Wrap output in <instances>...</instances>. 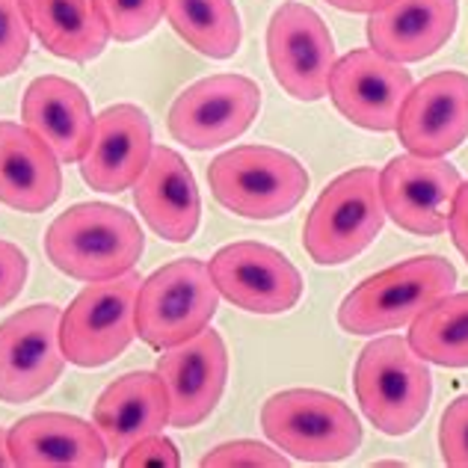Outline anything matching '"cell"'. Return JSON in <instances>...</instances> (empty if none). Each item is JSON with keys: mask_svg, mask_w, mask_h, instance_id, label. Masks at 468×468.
I'll list each match as a JSON object with an SVG mask.
<instances>
[{"mask_svg": "<svg viewBox=\"0 0 468 468\" xmlns=\"http://www.w3.org/2000/svg\"><path fill=\"white\" fill-rule=\"evenodd\" d=\"M9 451L21 468H101L110 457L98 427L63 412H36L16 421Z\"/></svg>", "mask_w": 468, "mask_h": 468, "instance_id": "cell-19", "label": "cell"}, {"mask_svg": "<svg viewBox=\"0 0 468 468\" xmlns=\"http://www.w3.org/2000/svg\"><path fill=\"white\" fill-rule=\"evenodd\" d=\"M110 27V39L137 42L149 36L166 12V0H98Z\"/></svg>", "mask_w": 468, "mask_h": 468, "instance_id": "cell-27", "label": "cell"}, {"mask_svg": "<svg viewBox=\"0 0 468 468\" xmlns=\"http://www.w3.org/2000/svg\"><path fill=\"white\" fill-rule=\"evenodd\" d=\"M335 9H344V12H367V16H374L383 6H388L391 0H326Z\"/></svg>", "mask_w": 468, "mask_h": 468, "instance_id": "cell-34", "label": "cell"}, {"mask_svg": "<svg viewBox=\"0 0 468 468\" xmlns=\"http://www.w3.org/2000/svg\"><path fill=\"white\" fill-rule=\"evenodd\" d=\"M30 21L21 0H0V78H9L30 54Z\"/></svg>", "mask_w": 468, "mask_h": 468, "instance_id": "cell-28", "label": "cell"}, {"mask_svg": "<svg viewBox=\"0 0 468 468\" xmlns=\"http://www.w3.org/2000/svg\"><path fill=\"white\" fill-rule=\"evenodd\" d=\"M140 273L90 282L59 317V344L71 365L101 367L122 356L137 338Z\"/></svg>", "mask_w": 468, "mask_h": 468, "instance_id": "cell-8", "label": "cell"}, {"mask_svg": "<svg viewBox=\"0 0 468 468\" xmlns=\"http://www.w3.org/2000/svg\"><path fill=\"white\" fill-rule=\"evenodd\" d=\"M386 226V205L379 193V172L371 166L350 169L320 193L305 217L303 246L312 261L332 267L347 264L365 252Z\"/></svg>", "mask_w": 468, "mask_h": 468, "instance_id": "cell-6", "label": "cell"}, {"mask_svg": "<svg viewBox=\"0 0 468 468\" xmlns=\"http://www.w3.org/2000/svg\"><path fill=\"white\" fill-rule=\"evenodd\" d=\"M145 250V234L125 207L83 202L63 211L45 234V252L59 273L78 282H107L131 273Z\"/></svg>", "mask_w": 468, "mask_h": 468, "instance_id": "cell-1", "label": "cell"}, {"mask_svg": "<svg viewBox=\"0 0 468 468\" xmlns=\"http://www.w3.org/2000/svg\"><path fill=\"white\" fill-rule=\"evenodd\" d=\"M439 448L445 465L468 468V394L453 400L439 424Z\"/></svg>", "mask_w": 468, "mask_h": 468, "instance_id": "cell-30", "label": "cell"}, {"mask_svg": "<svg viewBox=\"0 0 468 468\" xmlns=\"http://www.w3.org/2000/svg\"><path fill=\"white\" fill-rule=\"evenodd\" d=\"M27 255H24L16 243L0 240V309L18 297L27 282Z\"/></svg>", "mask_w": 468, "mask_h": 468, "instance_id": "cell-32", "label": "cell"}, {"mask_svg": "<svg viewBox=\"0 0 468 468\" xmlns=\"http://www.w3.org/2000/svg\"><path fill=\"white\" fill-rule=\"evenodd\" d=\"M59 317L54 303L16 312L0 324V400L27 403L42 398L66 367L59 344Z\"/></svg>", "mask_w": 468, "mask_h": 468, "instance_id": "cell-9", "label": "cell"}, {"mask_svg": "<svg viewBox=\"0 0 468 468\" xmlns=\"http://www.w3.org/2000/svg\"><path fill=\"white\" fill-rule=\"evenodd\" d=\"M133 202L149 229L169 243H187L199 229V187L193 169L169 145H154L149 166L133 184Z\"/></svg>", "mask_w": 468, "mask_h": 468, "instance_id": "cell-18", "label": "cell"}, {"mask_svg": "<svg viewBox=\"0 0 468 468\" xmlns=\"http://www.w3.org/2000/svg\"><path fill=\"white\" fill-rule=\"evenodd\" d=\"M261 427L279 451L300 463H338L362 445V424L335 394L288 388L267 398Z\"/></svg>", "mask_w": 468, "mask_h": 468, "instance_id": "cell-4", "label": "cell"}, {"mask_svg": "<svg viewBox=\"0 0 468 468\" xmlns=\"http://www.w3.org/2000/svg\"><path fill=\"white\" fill-rule=\"evenodd\" d=\"M457 267L441 255H418L367 276L338 305V326L353 335H377L410 326L427 305L448 297Z\"/></svg>", "mask_w": 468, "mask_h": 468, "instance_id": "cell-2", "label": "cell"}, {"mask_svg": "<svg viewBox=\"0 0 468 468\" xmlns=\"http://www.w3.org/2000/svg\"><path fill=\"white\" fill-rule=\"evenodd\" d=\"M205 468H285L288 457L282 451H273L252 439H238L217 445L211 453L202 457Z\"/></svg>", "mask_w": 468, "mask_h": 468, "instance_id": "cell-29", "label": "cell"}, {"mask_svg": "<svg viewBox=\"0 0 468 468\" xmlns=\"http://www.w3.org/2000/svg\"><path fill=\"white\" fill-rule=\"evenodd\" d=\"M394 131L412 154L441 157L460 149L468 137V75L436 71L412 86Z\"/></svg>", "mask_w": 468, "mask_h": 468, "instance_id": "cell-16", "label": "cell"}, {"mask_svg": "<svg viewBox=\"0 0 468 468\" xmlns=\"http://www.w3.org/2000/svg\"><path fill=\"white\" fill-rule=\"evenodd\" d=\"M152 122L137 104H116L95 116L92 143L80 176L98 193H122L137 184L152 160Z\"/></svg>", "mask_w": 468, "mask_h": 468, "instance_id": "cell-17", "label": "cell"}, {"mask_svg": "<svg viewBox=\"0 0 468 468\" xmlns=\"http://www.w3.org/2000/svg\"><path fill=\"white\" fill-rule=\"evenodd\" d=\"M9 465H16L12 451H9V430L0 427V468H9Z\"/></svg>", "mask_w": 468, "mask_h": 468, "instance_id": "cell-35", "label": "cell"}, {"mask_svg": "<svg viewBox=\"0 0 468 468\" xmlns=\"http://www.w3.org/2000/svg\"><path fill=\"white\" fill-rule=\"evenodd\" d=\"M59 190V157L27 125L0 122V202L21 214H42Z\"/></svg>", "mask_w": 468, "mask_h": 468, "instance_id": "cell-22", "label": "cell"}, {"mask_svg": "<svg viewBox=\"0 0 468 468\" xmlns=\"http://www.w3.org/2000/svg\"><path fill=\"white\" fill-rule=\"evenodd\" d=\"M410 347L424 362L468 367V293H448L410 324Z\"/></svg>", "mask_w": 468, "mask_h": 468, "instance_id": "cell-25", "label": "cell"}, {"mask_svg": "<svg viewBox=\"0 0 468 468\" xmlns=\"http://www.w3.org/2000/svg\"><path fill=\"white\" fill-rule=\"evenodd\" d=\"M356 398L379 433L406 436L424 421L433 398L427 362L400 335L374 338L356 362Z\"/></svg>", "mask_w": 468, "mask_h": 468, "instance_id": "cell-3", "label": "cell"}, {"mask_svg": "<svg viewBox=\"0 0 468 468\" xmlns=\"http://www.w3.org/2000/svg\"><path fill=\"white\" fill-rule=\"evenodd\" d=\"M166 18L184 42L211 59L240 48V16L231 0H166Z\"/></svg>", "mask_w": 468, "mask_h": 468, "instance_id": "cell-26", "label": "cell"}, {"mask_svg": "<svg viewBox=\"0 0 468 468\" xmlns=\"http://www.w3.org/2000/svg\"><path fill=\"white\" fill-rule=\"evenodd\" d=\"M119 465L122 468H178L181 453L172 439H166L164 433H152L133 441L119 457Z\"/></svg>", "mask_w": 468, "mask_h": 468, "instance_id": "cell-31", "label": "cell"}, {"mask_svg": "<svg viewBox=\"0 0 468 468\" xmlns=\"http://www.w3.org/2000/svg\"><path fill=\"white\" fill-rule=\"evenodd\" d=\"M207 270L219 297L252 314H285L303 297L300 270L267 243L240 240L223 246Z\"/></svg>", "mask_w": 468, "mask_h": 468, "instance_id": "cell-12", "label": "cell"}, {"mask_svg": "<svg viewBox=\"0 0 468 468\" xmlns=\"http://www.w3.org/2000/svg\"><path fill=\"white\" fill-rule=\"evenodd\" d=\"M412 92V75L403 63L377 51H350L329 75V98L344 119L365 131H394Z\"/></svg>", "mask_w": 468, "mask_h": 468, "instance_id": "cell-14", "label": "cell"}, {"mask_svg": "<svg viewBox=\"0 0 468 468\" xmlns=\"http://www.w3.org/2000/svg\"><path fill=\"white\" fill-rule=\"evenodd\" d=\"M261 110V90L243 75H214L187 86L169 107V133L205 152L238 140Z\"/></svg>", "mask_w": 468, "mask_h": 468, "instance_id": "cell-11", "label": "cell"}, {"mask_svg": "<svg viewBox=\"0 0 468 468\" xmlns=\"http://www.w3.org/2000/svg\"><path fill=\"white\" fill-rule=\"evenodd\" d=\"M219 309L211 270L199 258H178L143 279L137 293V335L154 350L199 335Z\"/></svg>", "mask_w": 468, "mask_h": 468, "instance_id": "cell-7", "label": "cell"}, {"mask_svg": "<svg viewBox=\"0 0 468 468\" xmlns=\"http://www.w3.org/2000/svg\"><path fill=\"white\" fill-rule=\"evenodd\" d=\"M457 18V0H391L367 21V42L394 63H418L448 45Z\"/></svg>", "mask_w": 468, "mask_h": 468, "instance_id": "cell-21", "label": "cell"}, {"mask_svg": "<svg viewBox=\"0 0 468 468\" xmlns=\"http://www.w3.org/2000/svg\"><path fill=\"white\" fill-rule=\"evenodd\" d=\"M157 374L169 391V424L190 430L217 410L229 379V350L214 329L164 350Z\"/></svg>", "mask_w": 468, "mask_h": 468, "instance_id": "cell-15", "label": "cell"}, {"mask_svg": "<svg viewBox=\"0 0 468 468\" xmlns=\"http://www.w3.org/2000/svg\"><path fill=\"white\" fill-rule=\"evenodd\" d=\"M33 33L54 57L90 63L101 57L110 27L98 0H21Z\"/></svg>", "mask_w": 468, "mask_h": 468, "instance_id": "cell-24", "label": "cell"}, {"mask_svg": "<svg viewBox=\"0 0 468 468\" xmlns=\"http://www.w3.org/2000/svg\"><path fill=\"white\" fill-rule=\"evenodd\" d=\"M92 418L110 453L122 457L137 439L164 433L169 424V391L157 371L125 374L101 391Z\"/></svg>", "mask_w": 468, "mask_h": 468, "instance_id": "cell-23", "label": "cell"}, {"mask_svg": "<svg viewBox=\"0 0 468 468\" xmlns=\"http://www.w3.org/2000/svg\"><path fill=\"white\" fill-rule=\"evenodd\" d=\"M460 172L441 157L400 154L379 172L386 217L403 231L433 238L448 229L453 196L460 190Z\"/></svg>", "mask_w": 468, "mask_h": 468, "instance_id": "cell-13", "label": "cell"}, {"mask_svg": "<svg viewBox=\"0 0 468 468\" xmlns=\"http://www.w3.org/2000/svg\"><path fill=\"white\" fill-rule=\"evenodd\" d=\"M448 229L453 234V243H457V250L463 252V258L468 261V181H463L457 196H453Z\"/></svg>", "mask_w": 468, "mask_h": 468, "instance_id": "cell-33", "label": "cell"}, {"mask_svg": "<svg viewBox=\"0 0 468 468\" xmlns=\"http://www.w3.org/2000/svg\"><path fill=\"white\" fill-rule=\"evenodd\" d=\"M21 119L63 164H80L92 143L95 116L75 80L36 78L21 101Z\"/></svg>", "mask_w": 468, "mask_h": 468, "instance_id": "cell-20", "label": "cell"}, {"mask_svg": "<svg viewBox=\"0 0 468 468\" xmlns=\"http://www.w3.org/2000/svg\"><path fill=\"white\" fill-rule=\"evenodd\" d=\"M214 199L246 219L291 214L309 190V172L297 157L270 145H238L207 166Z\"/></svg>", "mask_w": 468, "mask_h": 468, "instance_id": "cell-5", "label": "cell"}, {"mask_svg": "<svg viewBox=\"0 0 468 468\" xmlns=\"http://www.w3.org/2000/svg\"><path fill=\"white\" fill-rule=\"evenodd\" d=\"M267 57L273 78L297 101H320L335 69V42L312 6L300 0L282 4L267 27Z\"/></svg>", "mask_w": 468, "mask_h": 468, "instance_id": "cell-10", "label": "cell"}]
</instances>
